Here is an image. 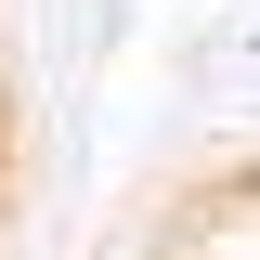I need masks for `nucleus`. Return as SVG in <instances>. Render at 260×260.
Returning <instances> with one entry per match:
<instances>
[{
  "label": "nucleus",
  "instance_id": "nucleus-1",
  "mask_svg": "<svg viewBox=\"0 0 260 260\" xmlns=\"http://www.w3.org/2000/svg\"><path fill=\"white\" fill-rule=\"evenodd\" d=\"M0 130H13V104H0Z\"/></svg>",
  "mask_w": 260,
  "mask_h": 260
}]
</instances>
